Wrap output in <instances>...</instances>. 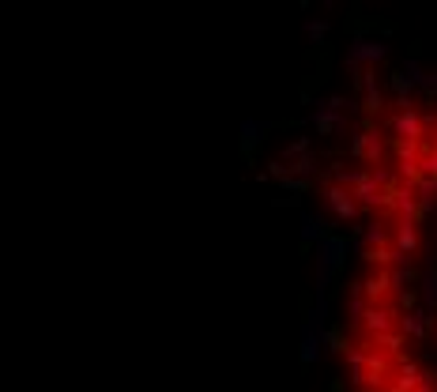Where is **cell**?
<instances>
[{
    "instance_id": "14",
    "label": "cell",
    "mask_w": 437,
    "mask_h": 392,
    "mask_svg": "<svg viewBox=\"0 0 437 392\" xmlns=\"http://www.w3.org/2000/svg\"><path fill=\"white\" fill-rule=\"evenodd\" d=\"M411 279H415L411 268H392V272H388V283H392V287H407Z\"/></svg>"
},
{
    "instance_id": "8",
    "label": "cell",
    "mask_w": 437,
    "mask_h": 392,
    "mask_svg": "<svg viewBox=\"0 0 437 392\" xmlns=\"http://www.w3.org/2000/svg\"><path fill=\"white\" fill-rule=\"evenodd\" d=\"M358 291H362V298H366L369 306H377L381 298L392 291V283H388V272H374V276L366 279V283H358Z\"/></svg>"
},
{
    "instance_id": "17",
    "label": "cell",
    "mask_w": 437,
    "mask_h": 392,
    "mask_svg": "<svg viewBox=\"0 0 437 392\" xmlns=\"http://www.w3.org/2000/svg\"><path fill=\"white\" fill-rule=\"evenodd\" d=\"M366 241H369V249H381V246L388 241V234H385L381 227H369V230H366Z\"/></svg>"
},
{
    "instance_id": "7",
    "label": "cell",
    "mask_w": 437,
    "mask_h": 392,
    "mask_svg": "<svg viewBox=\"0 0 437 392\" xmlns=\"http://www.w3.org/2000/svg\"><path fill=\"white\" fill-rule=\"evenodd\" d=\"M362 373H366V385L374 392H381V389H385V377H388V359H385V354L366 351V366H362Z\"/></svg>"
},
{
    "instance_id": "1",
    "label": "cell",
    "mask_w": 437,
    "mask_h": 392,
    "mask_svg": "<svg viewBox=\"0 0 437 392\" xmlns=\"http://www.w3.org/2000/svg\"><path fill=\"white\" fill-rule=\"evenodd\" d=\"M385 185H388V170H374V174H358V181L351 185L347 193H351V200H355V208H377Z\"/></svg>"
},
{
    "instance_id": "10",
    "label": "cell",
    "mask_w": 437,
    "mask_h": 392,
    "mask_svg": "<svg viewBox=\"0 0 437 392\" xmlns=\"http://www.w3.org/2000/svg\"><path fill=\"white\" fill-rule=\"evenodd\" d=\"M362 57H366V61H381V57H385V45H377V42H358L355 53H351V61L358 64Z\"/></svg>"
},
{
    "instance_id": "6",
    "label": "cell",
    "mask_w": 437,
    "mask_h": 392,
    "mask_svg": "<svg viewBox=\"0 0 437 392\" xmlns=\"http://www.w3.org/2000/svg\"><path fill=\"white\" fill-rule=\"evenodd\" d=\"M324 204H328V208L336 211L339 219H355V216H358V208H355V200H351V193L339 189V185H328V189H324Z\"/></svg>"
},
{
    "instance_id": "12",
    "label": "cell",
    "mask_w": 437,
    "mask_h": 392,
    "mask_svg": "<svg viewBox=\"0 0 437 392\" xmlns=\"http://www.w3.org/2000/svg\"><path fill=\"white\" fill-rule=\"evenodd\" d=\"M418 177H437V147L418 158Z\"/></svg>"
},
{
    "instance_id": "18",
    "label": "cell",
    "mask_w": 437,
    "mask_h": 392,
    "mask_svg": "<svg viewBox=\"0 0 437 392\" xmlns=\"http://www.w3.org/2000/svg\"><path fill=\"white\" fill-rule=\"evenodd\" d=\"M415 392H437V385H434V377H430V373H422V381L415 385Z\"/></svg>"
},
{
    "instance_id": "15",
    "label": "cell",
    "mask_w": 437,
    "mask_h": 392,
    "mask_svg": "<svg viewBox=\"0 0 437 392\" xmlns=\"http://www.w3.org/2000/svg\"><path fill=\"white\" fill-rule=\"evenodd\" d=\"M339 125H343V121L332 114V110H324V114L317 117V133H332V128H339Z\"/></svg>"
},
{
    "instance_id": "4",
    "label": "cell",
    "mask_w": 437,
    "mask_h": 392,
    "mask_svg": "<svg viewBox=\"0 0 437 392\" xmlns=\"http://www.w3.org/2000/svg\"><path fill=\"white\" fill-rule=\"evenodd\" d=\"M355 155L366 158L369 166H377L381 158H385V144H381V136L374 133V128H366L362 136H355Z\"/></svg>"
},
{
    "instance_id": "13",
    "label": "cell",
    "mask_w": 437,
    "mask_h": 392,
    "mask_svg": "<svg viewBox=\"0 0 437 392\" xmlns=\"http://www.w3.org/2000/svg\"><path fill=\"white\" fill-rule=\"evenodd\" d=\"M381 110H385V98H381L377 83H374V87H366V114H381Z\"/></svg>"
},
{
    "instance_id": "16",
    "label": "cell",
    "mask_w": 437,
    "mask_h": 392,
    "mask_svg": "<svg viewBox=\"0 0 437 392\" xmlns=\"http://www.w3.org/2000/svg\"><path fill=\"white\" fill-rule=\"evenodd\" d=\"M374 340H377V343H381V347H385L388 354H396V351H399V343H404V340H399V336H396V332H385V336H374Z\"/></svg>"
},
{
    "instance_id": "2",
    "label": "cell",
    "mask_w": 437,
    "mask_h": 392,
    "mask_svg": "<svg viewBox=\"0 0 437 392\" xmlns=\"http://www.w3.org/2000/svg\"><path fill=\"white\" fill-rule=\"evenodd\" d=\"M392 253H396V264H407L415 253H418V227L407 219L396 223V234H392Z\"/></svg>"
},
{
    "instance_id": "9",
    "label": "cell",
    "mask_w": 437,
    "mask_h": 392,
    "mask_svg": "<svg viewBox=\"0 0 437 392\" xmlns=\"http://www.w3.org/2000/svg\"><path fill=\"white\" fill-rule=\"evenodd\" d=\"M422 381V370H418V362H399V381L388 392H415V385Z\"/></svg>"
},
{
    "instance_id": "11",
    "label": "cell",
    "mask_w": 437,
    "mask_h": 392,
    "mask_svg": "<svg viewBox=\"0 0 437 392\" xmlns=\"http://www.w3.org/2000/svg\"><path fill=\"white\" fill-rule=\"evenodd\" d=\"M399 329H404L407 336H415V340H422L426 336V321L418 313H411V317H404V321H399Z\"/></svg>"
},
{
    "instance_id": "3",
    "label": "cell",
    "mask_w": 437,
    "mask_h": 392,
    "mask_svg": "<svg viewBox=\"0 0 437 392\" xmlns=\"http://www.w3.org/2000/svg\"><path fill=\"white\" fill-rule=\"evenodd\" d=\"M388 128H392L399 140H407V144H418V140H422V117H418L415 110H399V114L388 121Z\"/></svg>"
},
{
    "instance_id": "5",
    "label": "cell",
    "mask_w": 437,
    "mask_h": 392,
    "mask_svg": "<svg viewBox=\"0 0 437 392\" xmlns=\"http://www.w3.org/2000/svg\"><path fill=\"white\" fill-rule=\"evenodd\" d=\"M362 324H366L369 336H385V332H392L396 317H392V310H385V306H366V313H362Z\"/></svg>"
}]
</instances>
